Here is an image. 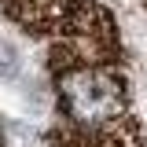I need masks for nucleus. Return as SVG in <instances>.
I'll return each instance as SVG.
<instances>
[{"mask_svg":"<svg viewBox=\"0 0 147 147\" xmlns=\"http://www.w3.org/2000/svg\"><path fill=\"white\" fill-rule=\"evenodd\" d=\"M66 99H70L77 118L99 121L118 107V88H114V81L99 77V74H77L66 81Z\"/></svg>","mask_w":147,"mask_h":147,"instance_id":"obj_1","label":"nucleus"},{"mask_svg":"<svg viewBox=\"0 0 147 147\" xmlns=\"http://www.w3.org/2000/svg\"><path fill=\"white\" fill-rule=\"evenodd\" d=\"M22 77V52L7 37H0V81H18Z\"/></svg>","mask_w":147,"mask_h":147,"instance_id":"obj_2","label":"nucleus"}]
</instances>
